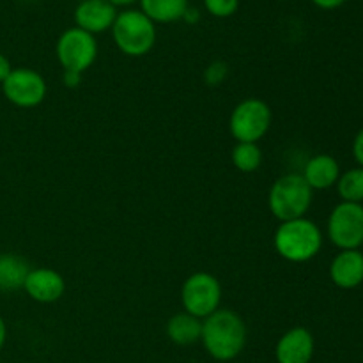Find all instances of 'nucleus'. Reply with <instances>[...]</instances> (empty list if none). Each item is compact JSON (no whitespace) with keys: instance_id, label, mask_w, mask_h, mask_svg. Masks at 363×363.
I'll use <instances>...</instances> for the list:
<instances>
[{"instance_id":"obj_1","label":"nucleus","mask_w":363,"mask_h":363,"mask_svg":"<svg viewBox=\"0 0 363 363\" xmlns=\"http://www.w3.org/2000/svg\"><path fill=\"white\" fill-rule=\"evenodd\" d=\"M201 342L206 353L218 362H230L247 346V325L238 312L218 308L202 319Z\"/></svg>"},{"instance_id":"obj_2","label":"nucleus","mask_w":363,"mask_h":363,"mask_svg":"<svg viewBox=\"0 0 363 363\" xmlns=\"http://www.w3.org/2000/svg\"><path fill=\"white\" fill-rule=\"evenodd\" d=\"M277 254L287 262L303 264L312 261L323 248V233L307 216L282 222L273 236Z\"/></svg>"},{"instance_id":"obj_3","label":"nucleus","mask_w":363,"mask_h":363,"mask_svg":"<svg viewBox=\"0 0 363 363\" xmlns=\"http://www.w3.org/2000/svg\"><path fill=\"white\" fill-rule=\"evenodd\" d=\"M314 201V190L307 184L301 174H286L272 184L268 194V208L277 220L303 218Z\"/></svg>"},{"instance_id":"obj_4","label":"nucleus","mask_w":363,"mask_h":363,"mask_svg":"<svg viewBox=\"0 0 363 363\" xmlns=\"http://www.w3.org/2000/svg\"><path fill=\"white\" fill-rule=\"evenodd\" d=\"M110 30L119 52L128 57L147 55L156 45V23L140 9H124L117 13Z\"/></svg>"},{"instance_id":"obj_5","label":"nucleus","mask_w":363,"mask_h":363,"mask_svg":"<svg viewBox=\"0 0 363 363\" xmlns=\"http://www.w3.org/2000/svg\"><path fill=\"white\" fill-rule=\"evenodd\" d=\"M273 113L266 101L259 98H247L234 106L229 119L230 135L236 142L257 144L272 128Z\"/></svg>"},{"instance_id":"obj_6","label":"nucleus","mask_w":363,"mask_h":363,"mask_svg":"<svg viewBox=\"0 0 363 363\" xmlns=\"http://www.w3.org/2000/svg\"><path fill=\"white\" fill-rule=\"evenodd\" d=\"M181 303L184 312L206 319L222 303V284L208 272H197L188 277L181 287Z\"/></svg>"},{"instance_id":"obj_7","label":"nucleus","mask_w":363,"mask_h":363,"mask_svg":"<svg viewBox=\"0 0 363 363\" xmlns=\"http://www.w3.org/2000/svg\"><path fill=\"white\" fill-rule=\"evenodd\" d=\"M55 55L64 71L84 74L98 59V41L89 32L71 27L57 39Z\"/></svg>"},{"instance_id":"obj_8","label":"nucleus","mask_w":363,"mask_h":363,"mask_svg":"<svg viewBox=\"0 0 363 363\" xmlns=\"http://www.w3.org/2000/svg\"><path fill=\"white\" fill-rule=\"evenodd\" d=\"M326 233L339 250H360L363 245V204H337L328 216Z\"/></svg>"},{"instance_id":"obj_9","label":"nucleus","mask_w":363,"mask_h":363,"mask_svg":"<svg viewBox=\"0 0 363 363\" xmlns=\"http://www.w3.org/2000/svg\"><path fill=\"white\" fill-rule=\"evenodd\" d=\"M4 96L7 101L18 108H34L39 106L46 98L48 85L45 77L30 67H16L2 84Z\"/></svg>"},{"instance_id":"obj_10","label":"nucleus","mask_w":363,"mask_h":363,"mask_svg":"<svg viewBox=\"0 0 363 363\" xmlns=\"http://www.w3.org/2000/svg\"><path fill=\"white\" fill-rule=\"evenodd\" d=\"M314 335L303 326L287 330L275 346L277 363H311L314 358Z\"/></svg>"},{"instance_id":"obj_11","label":"nucleus","mask_w":363,"mask_h":363,"mask_svg":"<svg viewBox=\"0 0 363 363\" xmlns=\"http://www.w3.org/2000/svg\"><path fill=\"white\" fill-rule=\"evenodd\" d=\"M117 18V7L108 0H82L74 9V27L89 34H103L110 30Z\"/></svg>"},{"instance_id":"obj_12","label":"nucleus","mask_w":363,"mask_h":363,"mask_svg":"<svg viewBox=\"0 0 363 363\" xmlns=\"http://www.w3.org/2000/svg\"><path fill=\"white\" fill-rule=\"evenodd\" d=\"M23 289L38 303H55L66 293V280L52 268H34L28 272Z\"/></svg>"},{"instance_id":"obj_13","label":"nucleus","mask_w":363,"mask_h":363,"mask_svg":"<svg viewBox=\"0 0 363 363\" xmlns=\"http://www.w3.org/2000/svg\"><path fill=\"white\" fill-rule=\"evenodd\" d=\"M330 280L339 289L351 291L363 284V254L360 250H340L330 264Z\"/></svg>"},{"instance_id":"obj_14","label":"nucleus","mask_w":363,"mask_h":363,"mask_svg":"<svg viewBox=\"0 0 363 363\" xmlns=\"http://www.w3.org/2000/svg\"><path fill=\"white\" fill-rule=\"evenodd\" d=\"M303 179L312 190H328L340 177V165L332 155H315L305 163Z\"/></svg>"},{"instance_id":"obj_15","label":"nucleus","mask_w":363,"mask_h":363,"mask_svg":"<svg viewBox=\"0 0 363 363\" xmlns=\"http://www.w3.org/2000/svg\"><path fill=\"white\" fill-rule=\"evenodd\" d=\"M165 332L167 337L170 339V342H174L176 346H191V344L201 340L202 319L195 318V315L183 311L179 312V314H174L172 318L167 321Z\"/></svg>"},{"instance_id":"obj_16","label":"nucleus","mask_w":363,"mask_h":363,"mask_svg":"<svg viewBox=\"0 0 363 363\" xmlns=\"http://www.w3.org/2000/svg\"><path fill=\"white\" fill-rule=\"evenodd\" d=\"M140 11L152 23H176L188 11V0H138Z\"/></svg>"},{"instance_id":"obj_17","label":"nucleus","mask_w":363,"mask_h":363,"mask_svg":"<svg viewBox=\"0 0 363 363\" xmlns=\"http://www.w3.org/2000/svg\"><path fill=\"white\" fill-rule=\"evenodd\" d=\"M28 272L30 266L23 257L16 254H0V291L11 293L23 289Z\"/></svg>"},{"instance_id":"obj_18","label":"nucleus","mask_w":363,"mask_h":363,"mask_svg":"<svg viewBox=\"0 0 363 363\" xmlns=\"http://www.w3.org/2000/svg\"><path fill=\"white\" fill-rule=\"evenodd\" d=\"M230 160L240 172L250 174L261 169L262 151L257 144H252V142H236L230 152Z\"/></svg>"},{"instance_id":"obj_19","label":"nucleus","mask_w":363,"mask_h":363,"mask_svg":"<svg viewBox=\"0 0 363 363\" xmlns=\"http://www.w3.org/2000/svg\"><path fill=\"white\" fill-rule=\"evenodd\" d=\"M337 191L342 202H354V204H362L363 202V169H350L344 174H340L339 181H337Z\"/></svg>"},{"instance_id":"obj_20","label":"nucleus","mask_w":363,"mask_h":363,"mask_svg":"<svg viewBox=\"0 0 363 363\" xmlns=\"http://www.w3.org/2000/svg\"><path fill=\"white\" fill-rule=\"evenodd\" d=\"M204 7L211 16L229 18L240 7V0H204Z\"/></svg>"},{"instance_id":"obj_21","label":"nucleus","mask_w":363,"mask_h":363,"mask_svg":"<svg viewBox=\"0 0 363 363\" xmlns=\"http://www.w3.org/2000/svg\"><path fill=\"white\" fill-rule=\"evenodd\" d=\"M227 74H229V67H227V64L222 62V60H215V62H211L208 67H206L204 80L206 84L211 85V87H216V85H220L223 80H225Z\"/></svg>"},{"instance_id":"obj_22","label":"nucleus","mask_w":363,"mask_h":363,"mask_svg":"<svg viewBox=\"0 0 363 363\" xmlns=\"http://www.w3.org/2000/svg\"><path fill=\"white\" fill-rule=\"evenodd\" d=\"M351 151H353L354 162L358 163V167H362V169H363V128L360 131H358L357 137H354L353 147H351Z\"/></svg>"},{"instance_id":"obj_23","label":"nucleus","mask_w":363,"mask_h":363,"mask_svg":"<svg viewBox=\"0 0 363 363\" xmlns=\"http://www.w3.org/2000/svg\"><path fill=\"white\" fill-rule=\"evenodd\" d=\"M62 82H64V85H66V87L74 89V87H78V84L82 82V74L80 73H73V71H64Z\"/></svg>"},{"instance_id":"obj_24","label":"nucleus","mask_w":363,"mask_h":363,"mask_svg":"<svg viewBox=\"0 0 363 363\" xmlns=\"http://www.w3.org/2000/svg\"><path fill=\"white\" fill-rule=\"evenodd\" d=\"M346 0H312V4L319 7V9H326V11H332L340 7Z\"/></svg>"},{"instance_id":"obj_25","label":"nucleus","mask_w":363,"mask_h":363,"mask_svg":"<svg viewBox=\"0 0 363 363\" xmlns=\"http://www.w3.org/2000/svg\"><path fill=\"white\" fill-rule=\"evenodd\" d=\"M11 71H13V66H11L9 59H7L6 55H2V53H0V84H4V80L9 77Z\"/></svg>"},{"instance_id":"obj_26","label":"nucleus","mask_w":363,"mask_h":363,"mask_svg":"<svg viewBox=\"0 0 363 363\" xmlns=\"http://www.w3.org/2000/svg\"><path fill=\"white\" fill-rule=\"evenodd\" d=\"M6 339H7V326H6V321L0 318V350H2L4 344H6Z\"/></svg>"},{"instance_id":"obj_27","label":"nucleus","mask_w":363,"mask_h":363,"mask_svg":"<svg viewBox=\"0 0 363 363\" xmlns=\"http://www.w3.org/2000/svg\"><path fill=\"white\" fill-rule=\"evenodd\" d=\"M108 2L112 4V6L119 7V6H131V4L138 2V0H108Z\"/></svg>"}]
</instances>
